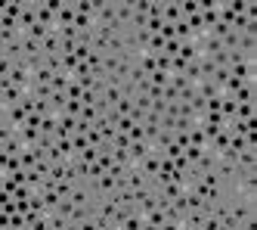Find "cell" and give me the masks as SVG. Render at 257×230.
I'll return each mask as SVG.
<instances>
[{
  "label": "cell",
  "instance_id": "28",
  "mask_svg": "<svg viewBox=\"0 0 257 230\" xmlns=\"http://www.w3.org/2000/svg\"><path fill=\"white\" fill-rule=\"evenodd\" d=\"M81 118H84V122H90V125H96V118H99L96 115V106H84L81 109Z\"/></svg>",
  "mask_w": 257,
  "mask_h": 230
},
{
  "label": "cell",
  "instance_id": "25",
  "mask_svg": "<svg viewBox=\"0 0 257 230\" xmlns=\"http://www.w3.org/2000/svg\"><path fill=\"white\" fill-rule=\"evenodd\" d=\"M25 35H31L34 41H44L50 35V28H44V25H31V31H25Z\"/></svg>",
  "mask_w": 257,
  "mask_h": 230
},
{
  "label": "cell",
  "instance_id": "11",
  "mask_svg": "<svg viewBox=\"0 0 257 230\" xmlns=\"http://www.w3.org/2000/svg\"><path fill=\"white\" fill-rule=\"evenodd\" d=\"M183 78L189 81V84H199L202 81V56L199 59H192L189 65H186V72H183Z\"/></svg>",
  "mask_w": 257,
  "mask_h": 230
},
{
  "label": "cell",
  "instance_id": "31",
  "mask_svg": "<svg viewBox=\"0 0 257 230\" xmlns=\"http://www.w3.org/2000/svg\"><path fill=\"white\" fill-rule=\"evenodd\" d=\"M40 131H44V134H56V115H47L44 125H40Z\"/></svg>",
  "mask_w": 257,
  "mask_h": 230
},
{
  "label": "cell",
  "instance_id": "34",
  "mask_svg": "<svg viewBox=\"0 0 257 230\" xmlns=\"http://www.w3.org/2000/svg\"><path fill=\"white\" fill-rule=\"evenodd\" d=\"M158 230H180V224H174V221H165V224H161Z\"/></svg>",
  "mask_w": 257,
  "mask_h": 230
},
{
  "label": "cell",
  "instance_id": "15",
  "mask_svg": "<svg viewBox=\"0 0 257 230\" xmlns=\"http://www.w3.org/2000/svg\"><path fill=\"white\" fill-rule=\"evenodd\" d=\"M68 202H72V206H90V196H87L84 187H74L72 196H68Z\"/></svg>",
  "mask_w": 257,
  "mask_h": 230
},
{
  "label": "cell",
  "instance_id": "19",
  "mask_svg": "<svg viewBox=\"0 0 257 230\" xmlns=\"http://www.w3.org/2000/svg\"><path fill=\"white\" fill-rule=\"evenodd\" d=\"M99 190H102V196H112L115 193V177L112 174H102L99 177Z\"/></svg>",
  "mask_w": 257,
  "mask_h": 230
},
{
  "label": "cell",
  "instance_id": "13",
  "mask_svg": "<svg viewBox=\"0 0 257 230\" xmlns=\"http://www.w3.org/2000/svg\"><path fill=\"white\" fill-rule=\"evenodd\" d=\"M170 143H174V134H170V131H158V137H155V143H152V149L161 156V152H165Z\"/></svg>",
  "mask_w": 257,
  "mask_h": 230
},
{
  "label": "cell",
  "instance_id": "27",
  "mask_svg": "<svg viewBox=\"0 0 257 230\" xmlns=\"http://www.w3.org/2000/svg\"><path fill=\"white\" fill-rule=\"evenodd\" d=\"M149 112L161 118V115H165V112H167V103H165V100H152V106H149Z\"/></svg>",
  "mask_w": 257,
  "mask_h": 230
},
{
  "label": "cell",
  "instance_id": "22",
  "mask_svg": "<svg viewBox=\"0 0 257 230\" xmlns=\"http://www.w3.org/2000/svg\"><path fill=\"white\" fill-rule=\"evenodd\" d=\"M53 190L59 193V199H68V196H72V190H74V184H68V181H59V184H53Z\"/></svg>",
  "mask_w": 257,
  "mask_h": 230
},
{
  "label": "cell",
  "instance_id": "9",
  "mask_svg": "<svg viewBox=\"0 0 257 230\" xmlns=\"http://www.w3.org/2000/svg\"><path fill=\"white\" fill-rule=\"evenodd\" d=\"M183 19V10H180V0H165V22L167 25H177Z\"/></svg>",
  "mask_w": 257,
  "mask_h": 230
},
{
  "label": "cell",
  "instance_id": "12",
  "mask_svg": "<svg viewBox=\"0 0 257 230\" xmlns=\"http://www.w3.org/2000/svg\"><path fill=\"white\" fill-rule=\"evenodd\" d=\"M214 162H217V156H214V152H208V149H204L202 152V159L199 162H195V171H199V174H204V171H214Z\"/></svg>",
  "mask_w": 257,
  "mask_h": 230
},
{
  "label": "cell",
  "instance_id": "1",
  "mask_svg": "<svg viewBox=\"0 0 257 230\" xmlns=\"http://www.w3.org/2000/svg\"><path fill=\"white\" fill-rule=\"evenodd\" d=\"M25 93H28V90L16 87V84H6V87H0V109H6V106H19Z\"/></svg>",
  "mask_w": 257,
  "mask_h": 230
},
{
  "label": "cell",
  "instance_id": "24",
  "mask_svg": "<svg viewBox=\"0 0 257 230\" xmlns=\"http://www.w3.org/2000/svg\"><path fill=\"white\" fill-rule=\"evenodd\" d=\"M81 100H68V106H65V112L62 115H72V118H81Z\"/></svg>",
  "mask_w": 257,
  "mask_h": 230
},
{
  "label": "cell",
  "instance_id": "32",
  "mask_svg": "<svg viewBox=\"0 0 257 230\" xmlns=\"http://www.w3.org/2000/svg\"><path fill=\"white\" fill-rule=\"evenodd\" d=\"M149 6H152V0H133V13L149 16Z\"/></svg>",
  "mask_w": 257,
  "mask_h": 230
},
{
  "label": "cell",
  "instance_id": "26",
  "mask_svg": "<svg viewBox=\"0 0 257 230\" xmlns=\"http://www.w3.org/2000/svg\"><path fill=\"white\" fill-rule=\"evenodd\" d=\"M192 97H195V84H189V87H183V90H180L177 103H192Z\"/></svg>",
  "mask_w": 257,
  "mask_h": 230
},
{
  "label": "cell",
  "instance_id": "2",
  "mask_svg": "<svg viewBox=\"0 0 257 230\" xmlns=\"http://www.w3.org/2000/svg\"><path fill=\"white\" fill-rule=\"evenodd\" d=\"M74 0H62V10L56 13V31H62V28H72L74 25Z\"/></svg>",
  "mask_w": 257,
  "mask_h": 230
},
{
  "label": "cell",
  "instance_id": "30",
  "mask_svg": "<svg viewBox=\"0 0 257 230\" xmlns=\"http://www.w3.org/2000/svg\"><path fill=\"white\" fill-rule=\"evenodd\" d=\"M96 103H99V97L93 90H84L81 93V106H96Z\"/></svg>",
  "mask_w": 257,
  "mask_h": 230
},
{
  "label": "cell",
  "instance_id": "21",
  "mask_svg": "<svg viewBox=\"0 0 257 230\" xmlns=\"http://www.w3.org/2000/svg\"><path fill=\"white\" fill-rule=\"evenodd\" d=\"M149 81L155 84V87H167V84H170V75H167V72H152Z\"/></svg>",
  "mask_w": 257,
  "mask_h": 230
},
{
  "label": "cell",
  "instance_id": "18",
  "mask_svg": "<svg viewBox=\"0 0 257 230\" xmlns=\"http://www.w3.org/2000/svg\"><path fill=\"white\" fill-rule=\"evenodd\" d=\"M180 56L186 59V63H192V59H199V50H195L192 41H186V44H180Z\"/></svg>",
  "mask_w": 257,
  "mask_h": 230
},
{
  "label": "cell",
  "instance_id": "8",
  "mask_svg": "<svg viewBox=\"0 0 257 230\" xmlns=\"http://www.w3.org/2000/svg\"><path fill=\"white\" fill-rule=\"evenodd\" d=\"M59 47H62V41H59V31H50V35L40 41V50H44V56H59Z\"/></svg>",
  "mask_w": 257,
  "mask_h": 230
},
{
  "label": "cell",
  "instance_id": "7",
  "mask_svg": "<svg viewBox=\"0 0 257 230\" xmlns=\"http://www.w3.org/2000/svg\"><path fill=\"white\" fill-rule=\"evenodd\" d=\"M37 25H44V28L56 31V13L47 6V0H37Z\"/></svg>",
  "mask_w": 257,
  "mask_h": 230
},
{
  "label": "cell",
  "instance_id": "16",
  "mask_svg": "<svg viewBox=\"0 0 257 230\" xmlns=\"http://www.w3.org/2000/svg\"><path fill=\"white\" fill-rule=\"evenodd\" d=\"M74 13H81V16H96V0H74Z\"/></svg>",
  "mask_w": 257,
  "mask_h": 230
},
{
  "label": "cell",
  "instance_id": "33",
  "mask_svg": "<svg viewBox=\"0 0 257 230\" xmlns=\"http://www.w3.org/2000/svg\"><path fill=\"white\" fill-rule=\"evenodd\" d=\"M81 230H99V227H96V221H93V218H87V221L81 224Z\"/></svg>",
  "mask_w": 257,
  "mask_h": 230
},
{
  "label": "cell",
  "instance_id": "6",
  "mask_svg": "<svg viewBox=\"0 0 257 230\" xmlns=\"http://www.w3.org/2000/svg\"><path fill=\"white\" fill-rule=\"evenodd\" d=\"M136 168L143 171V177H155V174H158V168H161V156H158L155 149H152V152H149V156H146Z\"/></svg>",
  "mask_w": 257,
  "mask_h": 230
},
{
  "label": "cell",
  "instance_id": "5",
  "mask_svg": "<svg viewBox=\"0 0 257 230\" xmlns=\"http://www.w3.org/2000/svg\"><path fill=\"white\" fill-rule=\"evenodd\" d=\"M127 152H130V168H136V165H140V162L152 152V146H149L146 140H130V149H127Z\"/></svg>",
  "mask_w": 257,
  "mask_h": 230
},
{
  "label": "cell",
  "instance_id": "20",
  "mask_svg": "<svg viewBox=\"0 0 257 230\" xmlns=\"http://www.w3.org/2000/svg\"><path fill=\"white\" fill-rule=\"evenodd\" d=\"M149 19H161V22H165V0H152V6H149Z\"/></svg>",
  "mask_w": 257,
  "mask_h": 230
},
{
  "label": "cell",
  "instance_id": "17",
  "mask_svg": "<svg viewBox=\"0 0 257 230\" xmlns=\"http://www.w3.org/2000/svg\"><path fill=\"white\" fill-rule=\"evenodd\" d=\"M254 106H257V103H245V106H236V118H239V122H251V118H257Z\"/></svg>",
  "mask_w": 257,
  "mask_h": 230
},
{
  "label": "cell",
  "instance_id": "35",
  "mask_svg": "<svg viewBox=\"0 0 257 230\" xmlns=\"http://www.w3.org/2000/svg\"><path fill=\"white\" fill-rule=\"evenodd\" d=\"M180 230H189V227H183V224H180Z\"/></svg>",
  "mask_w": 257,
  "mask_h": 230
},
{
  "label": "cell",
  "instance_id": "14",
  "mask_svg": "<svg viewBox=\"0 0 257 230\" xmlns=\"http://www.w3.org/2000/svg\"><path fill=\"white\" fill-rule=\"evenodd\" d=\"M180 10H183V19H189V16L202 13V3L199 0H180Z\"/></svg>",
  "mask_w": 257,
  "mask_h": 230
},
{
  "label": "cell",
  "instance_id": "29",
  "mask_svg": "<svg viewBox=\"0 0 257 230\" xmlns=\"http://www.w3.org/2000/svg\"><path fill=\"white\" fill-rule=\"evenodd\" d=\"M202 152H204V149H199V146H189V149H183V156L189 159V165H195V162L202 159Z\"/></svg>",
  "mask_w": 257,
  "mask_h": 230
},
{
  "label": "cell",
  "instance_id": "10",
  "mask_svg": "<svg viewBox=\"0 0 257 230\" xmlns=\"http://www.w3.org/2000/svg\"><path fill=\"white\" fill-rule=\"evenodd\" d=\"M0 16H6V19H22V0H3V10H0Z\"/></svg>",
  "mask_w": 257,
  "mask_h": 230
},
{
  "label": "cell",
  "instance_id": "23",
  "mask_svg": "<svg viewBox=\"0 0 257 230\" xmlns=\"http://www.w3.org/2000/svg\"><path fill=\"white\" fill-rule=\"evenodd\" d=\"M220 44H223V50H236V47H239V35H236L233 28H229L226 35H223V41H220Z\"/></svg>",
  "mask_w": 257,
  "mask_h": 230
},
{
  "label": "cell",
  "instance_id": "3",
  "mask_svg": "<svg viewBox=\"0 0 257 230\" xmlns=\"http://www.w3.org/2000/svg\"><path fill=\"white\" fill-rule=\"evenodd\" d=\"M233 100H236L239 106H245V103H257V81H245L242 87L233 93Z\"/></svg>",
  "mask_w": 257,
  "mask_h": 230
},
{
  "label": "cell",
  "instance_id": "4",
  "mask_svg": "<svg viewBox=\"0 0 257 230\" xmlns=\"http://www.w3.org/2000/svg\"><path fill=\"white\" fill-rule=\"evenodd\" d=\"M25 143L19 140V134H10V137H0V156H22Z\"/></svg>",
  "mask_w": 257,
  "mask_h": 230
}]
</instances>
